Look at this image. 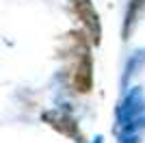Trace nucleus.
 I'll list each match as a JSON object with an SVG mask.
<instances>
[{
    "label": "nucleus",
    "mask_w": 145,
    "mask_h": 143,
    "mask_svg": "<svg viewBox=\"0 0 145 143\" xmlns=\"http://www.w3.org/2000/svg\"><path fill=\"white\" fill-rule=\"evenodd\" d=\"M72 37V48H69V83L74 91L87 93L91 89V78H93V67H91V54L87 43L80 39L82 35H69Z\"/></svg>",
    "instance_id": "f257e3e1"
},
{
    "label": "nucleus",
    "mask_w": 145,
    "mask_h": 143,
    "mask_svg": "<svg viewBox=\"0 0 145 143\" xmlns=\"http://www.w3.org/2000/svg\"><path fill=\"white\" fill-rule=\"evenodd\" d=\"M69 7H72L74 15L80 20L85 33L89 35L91 41L100 43V35H102V28H100V15L93 9L91 0H69Z\"/></svg>",
    "instance_id": "f03ea898"
},
{
    "label": "nucleus",
    "mask_w": 145,
    "mask_h": 143,
    "mask_svg": "<svg viewBox=\"0 0 145 143\" xmlns=\"http://www.w3.org/2000/svg\"><path fill=\"white\" fill-rule=\"evenodd\" d=\"M43 119L48 121L54 130L63 132V134H67V137H74V139H80V132H78V124L74 121L69 115L65 113H46L43 115Z\"/></svg>",
    "instance_id": "7ed1b4c3"
},
{
    "label": "nucleus",
    "mask_w": 145,
    "mask_h": 143,
    "mask_svg": "<svg viewBox=\"0 0 145 143\" xmlns=\"http://www.w3.org/2000/svg\"><path fill=\"white\" fill-rule=\"evenodd\" d=\"M145 7V0H132L130 2V7H128V13H126V26H123V33L128 35V30L132 28V24L137 22V18H139L141 9Z\"/></svg>",
    "instance_id": "20e7f679"
}]
</instances>
